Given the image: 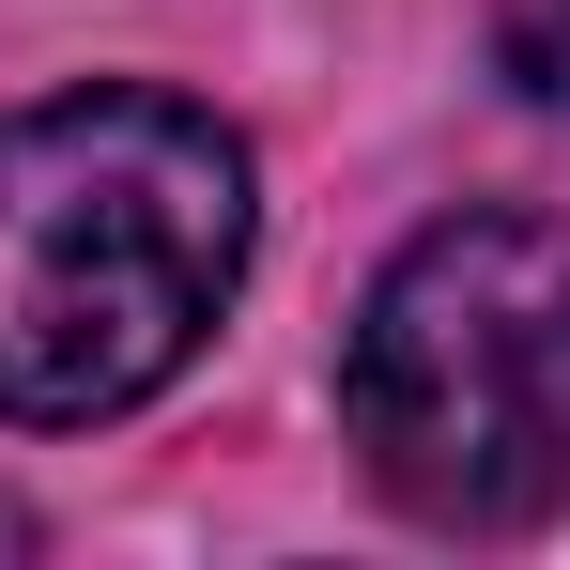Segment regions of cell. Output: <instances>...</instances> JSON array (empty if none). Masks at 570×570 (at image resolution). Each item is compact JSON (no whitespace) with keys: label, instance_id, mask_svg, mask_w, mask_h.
Segmentation results:
<instances>
[{"label":"cell","instance_id":"cell-1","mask_svg":"<svg viewBox=\"0 0 570 570\" xmlns=\"http://www.w3.org/2000/svg\"><path fill=\"white\" fill-rule=\"evenodd\" d=\"M247 139L186 94H47L0 124V416L94 432L216 340L247 278Z\"/></svg>","mask_w":570,"mask_h":570},{"label":"cell","instance_id":"cell-2","mask_svg":"<svg viewBox=\"0 0 570 570\" xmlns=\"http://www.w3.org/2000/svg\"><path fill=\"white\" fill-rule=\"evenodd\" d=\"M340 416L385 509L448 540H524L570 509V232L556 216H448L355 308Z\"/></svg>","mask_w":570,"mask_h":570},{"label":"cell","instance_id":"cell-3","mask_svg":"<svg viewBox=\"0 0 570 570\" xmlns=\"http://www.w3.org/2000/svg\"><path fill=\"white\" fill-rule=\"evenodd\" d=\"M493 62L540 108H570V0H493Z\"/></svg>","mask_w":570,"mask_h":570},{"label":"cell","instance_id":"cell-4","mask_svg":"<svg viewBox=\"0 0 570 570\" xmlns=\"http://www.w3.org/2000/svg\"><path fill=\"white\" fill-rule=\"evenodd\" d=\"M16 540H31V524H16V509H0V556H16Z\"/></svg>","mask_w":570,"mask_h":570}]
</instances>
